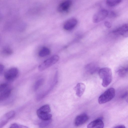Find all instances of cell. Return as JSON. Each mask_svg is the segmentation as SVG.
Returning a JSON list of instances; mask_svg holds the SVG:
<instances>
[{"mask_svg": "<svg viewBox=\"0 0 128 128\" xmlns=\"http://www.w3.org/2000/svg\"><path fill=\"white\" fill-rule=\"evenodd\" d=\"M100 78L102 79V85L104 87L108 86L112 80V72L111 69L108 67L100 69L98 71Z\"/></svg>", "mask_w": 128, "mask_h": 128, "instance_id": "cell-1", "label": "cell"}, {"mask_svg": "<svg viewBox=\"0 0 128 128\" xmlns=\"http://www.w3.org/2000/svg\"><path fill=\"white\" fill-rule=\"evenodd\" d=\"M51 111L50 105L46 104L38 109L36 114L39 118L42 120H51L52 117V115L50 113Z\"/></svg>", "mask_w": 128, "mask_h": 128, "instance_id": "cell-2", "label": "cell"}, {"mask_svg": "<svg viewBox=\"0 0 128 128\" xmlns=\"http://www.w3.org/2000/svg\"><path fill=\"white\" fill-rule=\"evenodd\" d=\"M115 94V90L114 88H109L99 97L98 103L102 104L110 101L114 98Z\"/></svg>", "mask_w": 128, "mask_h": 128, "instance_id": "cell-3", "label": "cell"}, {"mask_svg": "<svg viewBox=\"0 0 128 128\" xmlns=\"http://www.w3.org/2000/svg\"><path fill=\"white\" fill-rule=\"evenodd\" d=\"M59 57L57 55H54L45 60L38 66L40 71H42L52 66L59 60Z\"/></svg>", "mask_w": 128, "mask_h": 128, "instance_id": "cell-4", "label": "cell"}, {"mask_svg": "<svg viewBox=\"0 0 128 128\" xmlns=\"http://www.w3.org/2000/svg\"><path fill=\"white\" fill-rule=\"evenodd\" d=\"M19 72L17 68L14 67L7 70L5 73L4 76L5 79L8 81L14 80L18 77Z\"/></svg>", "mask_w": 128, "mask_h": 128, "instance_id": "cell-5", "label": "cell"}, {"mask_svg": "<svg viewBox=\"0 0 128 128\" xmlns=\"http://www.w3.org/2000/svg\"><path fill=\"white\" fill-rule=\"evenodd\" d=\"M108 12L106 10L102 9L95 13L92 17L93 22L97 23L101 21L106 18L108 15Z\"/></svg>", "mask_w": 128, "mask_h": 128, "instance_id": "cell-6", "label": "cell"}, {"mask_svg": "<svg viewBox=\"0 0 128 128\" xmlns=\"http://www.w3.org/2000/svg\"><path fill=\"white\" fill-rule=\"evenodd\" d=\"M113 33L117 35L120 36L124 38L128 37V22L124 24L116 29Z\"/></svg>", "mask_w": 128, "mask_h": 128, "instance_id": "cell-7", "label": "cell"}, {"mask_svg": "<svg viewBox=\"0 0 128 128\" xmlns=\"http://www.w3.org/2000/svg\"><path fill=\"white\" fill-rule=\"evenodd\" d=\"M89 117L85 114L79 115L76 118L74 124L76 126H78L82 125L88 120Z\"/></svg>", "mask_w": 128, "mask_h": 128, "instance_id": "cell-8", "label": "cell"}, {"mask_svg": "<svg viewBox=\"0 0 128 128\" xmlns=\"http://www.w3.org/2000/svg\"><path fill=\"white\" fill-rule=\"evenodd\" d=\"M15 114V112L13 110L10 111L4 114L0 119V128L4 126L8 122L9 120L13 117Z\"/></svg>", "mask_w": 128, "mask_h": 128, "instance_id": "cell-9", "label": "cell"}, {"mask_svg": "<svg viewBox=\"0 0 128 128\" xmlns=\"http://www.w3.org/2000/svg\"><path fill=\"white\" fill-rule=\"evenodd\" d=\"M78 21L75 18H72L67 20L64 24L63 28L67 30L72 29L76 25Z\"/></svg>", "mask_w": 128, "mask_h": 128, "instance_id": "cell-10", "label": "cell"}, {"mask_svg": "<svg viewBox=\"0 0 128 128\" xmlns=\"http://www.w3.org/2000/svg\"><path fill=\"white\" fill-rule=\"evenodd\" d=\"M85 88L86 86L84 83L82 82L78 83L74 88L76 95L79 97H81L84 92Z\"/></svg>", "mask_w": 128, "mask_h": 128, "instance_id": "cell-11", "label": "cell"}, {"mask_svg": "<svg viewBox=\"0 0 128 128\" xmlns=\"http://www.w3.org/2000/svg\"><path fill=\"white\" fill-rule=\"evenodd\" d=\"M104 123L100 119H98L90 123L87 126V128H103Z\"/></svg>", "mask_w": 128, "mask_h": 128, "instance_id": "cell-12", "label": "cell"}, {"mask_svg": "<svg viewBox=\"0 0 128 128\" xmlns=\"http://www.w3.org/2000/svg\"><path fill=\"white\" fill-rule=\"evenodd\" d=\"M72 2L70 0H66L61 3L58 6L57 10L60 12L67 11L70 8Z\"/></svg>", "mask_w": 128, "mask_h": 128, "instance_id": "cell-13", "label": "cell"}, {"mask_svg": "<svg viewBox=\"0 0 128 128\" xmlns=\"http://www.w3.org/2000/svg\"><path fill=\"white\" fill-rule=\"evenodd\" d=\"M12 88L9 86L6 88L0 91V100L2 101L6 100L10 95Z\"/></svg>", "mask_w": 128, "mask_h": 128, "instance_id": "cell-14", "label": "cell"}, {"mask_svg": "<svg viewBox=\"0 0 128 128\" xmlns=\"http://www.w3.org/2000/svg\"><path fill=\"white\" fill-rule=\"evenodd\" d=\"M50 53V50L49 48L44 47L42 48L39 52L38 56L40 57H44L49 55Z\"/></svg>", "mask_w": 128, "mask_h": 128, "instance_id": "cell-15", "label": "cell"}, {"mask_svg": "<svg viewBox=\"0 0 128 128\" xmlns=\"http://www.w3.org/2000/svg\"><path fill=\"white\" fill-rule=\"evenodd\" d=\"M122 1V0H108L106 1V3L108 6L113 7L118 6Z\"/></svg>", "mask_w": 128, "mask_h": 128, "instance_id": "cell-16", "label": "cell"}, {"mask_svg": "<svg viewBox=\"0 0 128 128\" xmlns=\"http://www.w3.org/2000/svg\"><path fill=\"white\" fill-rule=\"evenodd\" d=\"M44 82L43 78H40L38 80L35 82L34 88V90L36 91L42 84Z\"/></svg>", "mask_w": 128, "mask_h": 128, "instance_id": "cell-17", "label": "cell"}, {"mask_svg": "<svg viewBox=\"0 0 128 128\" xmlns=\"http://www.w3.org/2000/svg\"><path fill=\"white\" fill-rule=\"evenodd\" d=\"M12 49L8 47H6L4 48L2 52V54L6 56L10 55L12 54Z\"/></svg>", "mask_w": 128, "mask_h": 128, "instance_id": "cell-18", "label": "cell"}, {"mask_svg": "<svg viewBox=\"0 0 128 128\" xmlns=\"http://www.w3.org/2000/svg\"><path fill=\"white\" fill-rule=\"evenodd\" d=\"M9 128H29L28 127L20 124L14 123L11 124Z\"/></svg>", "mask_w": 128, "mask_h": 128, "instance_id": "cell-19", "label": "cell"}, {"mask_svg": "<svg viewBox=\"0 0 128 128\" xmlns=\"http://www.w3.org/2000/svg\"><path fill=\"white\" fill-rule=\"evenodd\" d=\"M39 124V126L40 128H43L48 126L51 122V120H43Z\"/></svg>", "mask_w": 128, "mask_h": 128, "instance_id": "cell-20", "label": "cell"}, {"mask_svg": "<svg viewBox=\"0 0 128 128\" xmlns=\"http://www.w3.org/2000/svg\"><path fill=\"white\" fill-rule=\"evenodd\" d=\"M118 71L120 76H124L128 72V66L126 68H122L120 69Z\"/></svg>", "mask_w": 128, "mask_h": 128, "instance_id": "cell-21", "label": "cell"}, {"mask_svg": "<svg viewBox=\"0 0 128 128\" xmlns=\"http://www.w3.org/2000/svg\"><path fill=\"white\" fill-rule=\"evenodd\" d=\"M104 26L107 28H110L112 26L111 23L109 22L106 21L104 22Z\"/></svg>", "mask_w": 128, "mask_h": 128, "instance_id": "cell-22", "label": "cell"}, {"mask_svg": "<svg viewBox=\"0 0 128 128\" xmlns=\"http://www.w3.org/2000/svg\"><path fill=\"white\" fill-rule=\"evenodd\" d=\"M4 66L1 64H0V75L2 74L4 72Z\"/></svg>", "mask_w": 128, "mask_h": 128, "instance_id": "cell-23", "label": "cell"}, {"mask_svg": "<svg viewBox=\"0 0 128 128\" xmlns=\"http://www.w3.org/2000/svg\"><path fill=\"white\" fill-rule=\"evenodd\" d=\"M111 17L115 18L117 16V14L114 11H112L111 13Z\"/></svg>", "mask_w": 128, "mask_h": 128, "instance_id": "cell-24", "label": "cell"}, {"mask_svg": "<svg viewBox=\"0 0 128 128\" xmlns=\"http://www.w3.org/2000/svg\"><path fill=\"white\" fill-rule=\"evenodd\" d=\"M128 96V92H126L124 93L121 96V98H124Z\"/></svg>", "mask_w": 128, "mask_h": 128, "instance_id": "cell-25", "label": "cell"}, {"mask_svg": "<svg viewBox=\"0 0 128 128\" xmlns=\"http://www.w3.org/2000/svg\"><path fill=\"white\" fill-rule=\"evenodd\" d=\"M114 128H126L123 125H120L115 126Z\"/></svg>", "mask_w": 128, "mask_h": 128, "instance_id": "cell-26", "label": "cell"}, {"mask_svg": "<svg viewBox=\"0 0 128 128\" xmlns=\"http://www.w3.org/2000/svg\"><path fill=\"white\" fill-rule=\"evenodd\" d=\"M126 101L128 103V97L126 99Z\"/></svg>", "mask_w": 128, "mask_h": 128, "instance_id": "cell-27", "label": "cell"}]
</instances>
